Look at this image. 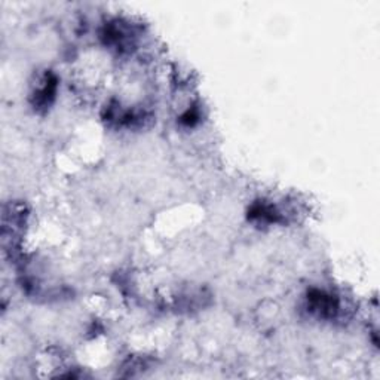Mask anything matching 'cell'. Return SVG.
Returning <instances> with one entry per match:
<instances>
[{
  "mask_svg": "<svg viewBox=\"0 0 380 380\" xmlns=\"http://www.w3.org/2000/svg\"><path fill=\"white\" fill-rule=\"evenodd\" d=\"M308 308L319 318H334L339 311V303L334 296L314 290L308 296Z\"/></svg>",
  "mask_w": 380,
  "mask_h": 380,
  "instance_id": "6da1fadb",
  "label": "cell"
},
{
  "mask_svg": "<svg viewBox=\"0 0 380 380\" xmlns=\"http://www.w3.org/2000/svg\"><path fill=\"white\" fill-rule=\"evenodd\" d=\"M57 93V79L48 73V75L43 76L42 85L36 88V91L33 93V106L40 109V107H48Z\"/></svg>",
  "mask_w": 380,
  "mask_h": 380,
  "instance_id": "7a4b0ae2",
  "label": "cell"
}]
</instances>
